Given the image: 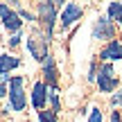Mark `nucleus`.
Returning <instances> with one entry per match:
<instances>
[{
  "mask_svg": "<svg viewBox=\"0 0 122 122\" xmlns=\"http://www.w3.org/2000/svg\"><path fill=\"white\" fill-rule=\"evenodd\" d=\"M91 34H93V41H106V43L115 41V25H113V20H111L106 14H102V16L93 23V32Z\"/></svg>",
  "mask_w": 122,
  "mask_h": 122,
  "instance_id": "20e7f679",
  "label": "nucleus"
},
{
  "mask_svg": "<svg viewBox=\"0 0 122 122\" xmlns=\"http://www.w3.org/2000/svg\"><path fill=\"white\" fill-rule=\"evenodd\" d=\"M102 63H111V61H122V41L115 39L111 43H104V48L100 50Z\"/></svg>",
  "mask_w": 122,
  "mask_h": 122,
  "instance_id": "0eeeda50",
  "label": "nucleus"
},
{
  "mask_svg": "<svg viewBox=\"0 0 122 122\" xmlns=\"http://www.w3.org/2000/svg\"><path fill=\"white\" fill-rule=\"evenodd\" d=\"M45 104H48V84L45 81H36L34 86H32V106H34L36 111H43Z\"/></svg>",
  "mask_w": 122,
  "mask_h": 122,
  "instance_id": "6e6552de",
  "label": "nucleus"
},
{
  "mask_svg": "<svg viewBox=\"0 0 122 122\" xmlns=\"http://www.w3.org/2000/svg\"><path fill=\"white\" fill-rule=\"evenodd\" d=\"M5 81H11V77H9V75H2V72H0V84H5Z\"/></svg>",
  "mask_w": 122,
  "mask_h": 122,
  "instance_id": "412c9836",
  "label": "nucleus"
},
{
  "mask_svg": "<svg viewBox=\"0 0 122 122\" xmlns=\"http://www.w3.org/2000/svg\"><path fill=\"white\" fill-rule=\"evenodd\" d=\"M39 120L41 122H59L57 120V113H52V111H41V113H39Z\"/></svg>",
  "mask_w": 122,
  "mask_h": 122,
  "instance_id": "4468645a",
  "label": "nucleus"
},
{
  "mask_svg": "<svg viewBox=\"0 0 122 122\" xmlns=\"http://www.w3.org/2000/svg\"><path fill=\"white\" fill-rule=\"evenodd\" d=\"M43 79H45V84H48V88H57L59 72H57V66H54L52 54H48V59L43 61Z\"/></svg>",
  "mask_w": 122,
  "mask_h": 122,
  "instance_id": "1a4fd4ad",
  "label": "nucleus"
},
{
  "mask_svg": "<svg viewBox=\"0 0 122 122\" xmlns=\"http://www.w3.org/2000/svg\"><path fill=\"white\" fill-rule=\"evenodd\" d=\"M9 11H11V9H9L7 5H0V16H7Z\"/></svg>",
  "mask_w": 122,
  "mask_h": 122,
  "instance_id": "6ab92c4d",
  "label": "nucleus"
},
{
  "mask_svg": "<svg viewBox=\"0 0 122 122\" xmlns=\"http://www.w3.org/2000/svg\"><path fill=\"white\" fill-rule=\"evenodd\" d=\"M111 122H122V115H120V111H111Z\"/></svg>",
  "mask_w": 122,
  "mask_h": 122,
  "instance_id": "a211bd4d",
  "label": "nucleus"
},
{
  "mask_svg": "<svg viewBox=\"0 0 122 122\" xmlns=\"http://www.w3.org/2000/svg\"><path fill=\"white\" fill-rule=\"evenodd\" d=\"M20 39H23V36H20V34H18V32H16V34H14L11 39H9V48H16V45L20 43Z\"/></svg>",
  "mask_w": 122,
  "mask_h": 122,
  "instance_id": "f3484780",
  "label": "nucleus"
},
{
  "mask_svg": "<svg viewBox=\"0 0 122 122\" xmlns=\"http://www.w3.org/2000/svg\"><path fill=\"white\" fill-rule=\"evenodd\" d=\"M81 16H84V7L81 5L68 2V5H63V9H61V25L68 30V27H72Z\"/></svg>",
  "mask_w": 122,
  "mask_h": 122,
  "instance_id": "423d86ee",
  "label": "nucleus"
},
{
  "mask_svg": "<svg viewBox=\"0 0 122 122\" xmlns=\"http://www.w3.org/2000/svg\"><path fill=\"white\" fill-rule=\"evenodd\" d=\"M23 84H25V77H20V75L11 77V81H9V109L16 111V113L25 111V106H27V97H25V91H23Z\"/></svg>",
  "mask_w": 122,
  "mask_h": 122,
  "instance_id": "f03ea898",
  "label": "nucleus"
},
{
  "mask_svg": "<svg viewBox=\"0 0 122 122\" xmlns=\"http://www.w3.org/2000/svg\"><path fill=\"white\" fill-rule=\"evenodd\" d=\"M86 122H104V118H102V111L97 109V106H93V109H91V115H88Z\"/></svg>",
  "mask_w": 122,
  "mask_h": 122,
  "instance_id": "2eb2a0df",
  "label": "nucleus"
},
{
  "mask_svg": "<svg viewBox=\"0 0 122 122\" xmlns=\"http://www.w3.org/2000/svg\"><path fill=\"white\" fill-rule=\"evenodd\" d=\"M106 16H109L111 20H115L122 27V2H109V7H106Z\"/></svg>",
  "mask_w": 122,
  "mask_h": 122,
  "instance_id": "f8f14e48",
  "label": "nucleus"
},
{
  "mask_svg": "<svg viewBox=\"0 0 122 122\" xmlns=\"http://www.w3.org/2000/svg\"><path fill=\"white\" fill-rule=\"evenodd\" d=\"M48 43L50 41L45 39L43 34H39V32H34V34L27 36V50L32 52V57H34L36 61H45L48 59Z\"/></svg>",
  "mask_w": 122,
  "mask_h": 122,
  "instance_id": "39448f33",
  "label": "nucleus"
},
{
  "mask_svg": "<svg viewBox=\"0 0 122 122\" xmlns=\"http://www.w3.org/2000/svg\"><path fill=\"white\" fill-rule=\"evenodd\" d=\"M7 93H9V91H7V88H5V84H0V100H2V97L7 95Z\"/></svg>",
  "mask_w": 122,
  "mask_h": 122,
  "instance_id": "aec40b11",
  "label": "nucleus"
},
{
  "mask_svg": "<svg viewBox=\"0 0 122 122\" xmlns=\"http://www.w3.org/2000/svg\"><path fill=\"white\" fill-rule=\"evenodd\" d=\"M2 25L7 27L9 32H18L23 27V20H20V16H18L16 11H9L7 16H2Z\"/></svg>",
  "mask_w": 122,
  "mask_h": 122,
  "instance_id": "9d476101",
  "label": "nucleus"
},
{
  "mask_svg": "<svg viewBox=\"0 0 122 122\" xmlns=\"http://www.w3.org/2000/svg\"><path fill=\"white\" fill-rule=\"evenodd\" d=\"M61 7V2H39L36 5V14H39V20L43 25V36L45 39H52L54 32V23H57V9Z\"/></svg>",
  "mask_w": 122,
  "mask_h": 122,
  "instance_id": "f257e3e1",
  "label": "nucleus"
},
{
  "mask_svg": "<svg viewBox=\"0 0 122 122\" xmlns=\"http://www.w3.org/2000/svg\"><path fill=\"white\" fill-rule=\"evenodd\" d=\"M18 66H20V59L11 57V54H0V72L2 75H7L9 70L18 68Z\"/></svg>",
  "mask_w": 122,
  "mask_h": 122,
  "instance_id": "9b49d317",
  "label": "nucleus"
},
{
  "mask_svg": "<svg viewBox=\"0 0 122 122\" xmlns=\"http://www.w3.org/2000/svg\"><path fill=\"white\" fill-rule=\"evenodd\" d=\"M111 104H113V106H122V88L115 91V95L111 97Z\"/></svg>",
  "mask_w": 122,
  "mask_h": 122,
  "instance_id": "dca6fc26",
  "label": "nucleus"
},
{
  "mask_svg": "<svg viewBox=\"0 0 122 122\" xmlns=\"http://www.w3.org/2000/svg\"><path fill=\"white\" fill-rule=\"evenodd\" d=\"M48 100L52 104V113H61V104H59V91L57 88H48Z\"/></svg>",
  "mask_w": 122,
  "mask_h": 122,
  "instance_id": "ddd939ff",
  "label": "nucleus"
},
{
  "mask_svg": "<svg viewBox=\"0 0 122 122\" xmlns=\"http://www.w3.org/2000/svg\"><path fill=\"white\" fill-rule=\"evenodd\" d=\"M118 75H115V68L111 63H102L100 70H97V88H100L104 95H109V93L118 91Z\"/></svg>",
  "mask_w": 122,
  "mask_h": 122,
  "instance_id": "7ed1b4c3",
  "label": "nucleus"
}]
</instances>
